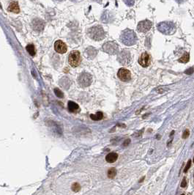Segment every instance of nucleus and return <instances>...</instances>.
Returning a JSON list of instances; mask_svg holds the SVG:
<instances>
[{
  "label": "nucleus",
  "instance_id": "obj_1",
  "mask_svg": "<svg viewBox=\"0 0 194 195\" xmlns=\"http://www.w3.org/2000/svg\"><path fill=\"white\" fill-rule=\"evenodd\" d=\"M120 39H121L122 43L127 46L133 45L137 41V37L135 32L133 30H130L128 29L122 32Z\"/></svg>",
  "mask_w": 194,
  "mask_h": 195
},
{
  "label": "nucleus",
  "instance_id": "obj_2",
  "mask_svg": "<svg viewBox=\"0 0 194 195\" xmlns=\"http://www.w3.org/2000/svg\"><path fill=\"white\" fill-rule=\"evenodd\" d=\"M89 36L94 40L99 41L105 37V32L100 26H95L91 27L88 31Z\"/></svg>",
  "mask_w": 194,
  "mask_h": 195
},
{
  "label": "nucleus",
  "instance_id": "obj_3",
  "mask_svg": "<svg viewBox=\"0 0 194 195\" xmlns=\"http://www.w3.org/2000/svg\"><path fill=\"white\" fill-rule=\"evenodd\" d=\"M68 62L73 68L78 67L81 62L80 52L79 51H72L68 56Z\"/></svg>",
  "mask_w": 194,
  "mask_h": 195
},
{
  "label": "nucleus",
  "instance_id": "obj_4",
  "mask_svg": "<svg viewBox=\"0 0 194 195\" xmlns=\"http://www.w3.org/2000/svg\"><path fill=\"white\" fill-rule=\"evenodd\" d=\"M158 30L165 35H170L175 32V26L172 22H161L158 25Z\"/></svg>",
  "mask_w": 194,
  "mask_h": 195
},
{
  "label": "nucleus",
  "instance_id": "obj_5",
  "mask_svg": "<svg viewBox=\"0 0 194 195\" xmlns=\"http://www.w3.org/2000/svg\"><path fill=\"white\" fill-rule=\"evenodd\" d=\"M92 82V77L91 74L83 72L80 74L78 79V83L81 87H87Z\"/></svg>",
  "mask_w": 194,
  "mask_h": 195
},
{
  "label": "nucleus",
  "instance_id": "obj_6",
  "mask_svg": "<svg viewBox=\"0 0 194 195\" xmlns=\"http://www.w3.org/2000/svg\"><path fill=\"white\" fill-rule=\"evenodd\" d=\"M103 51L109 54H116L119 52V47L118 45L114 42H107L105 43L103 46Z\"/></svg>",
  "mask_w": 194,
  "mask_h": 195
},
{
  "label": "nucleus",
  "instance_id": "obj_7",
  "mask_svg": "<svg viewBox=\"0 0 194 195\" xmlns=\"http://www.w3.org/2000/svg\"><path fill=\"white\" fill-rule=\"evenodd\" d=\"M118 61L124 65H128L131 62L130 53L127 50H123L118 55Z\"/></svg>",
  "mask_w": 194,
  "mask_h": 195
},
{
  "label": "nucleus",
  "instance_id": "obj_8",
  "mask_svg": "<svg viewBox=\"0 0 194 195\" xmlns=\"http://www.w3.org/2000/svg\"><path fill=\"white\" fill-rule=\"evenodd\" d=\"M118 78L122 82H128L131 78L130 71L126 68H120L117 73Z\"/></svg>",
  "mask_w": 194,
  "mask_h": 195
},
{
  "label": "nucleus",
  "instance_id": "obj_9",
  "mask_svg": "<svg viewBox=\"0 0 194 195\" xmlns=\"http://www.w3.org/2000/svg\"><path fill=\"white\" fill-rule=\"evenodd\" d=\"M152 22L149 20H144L140 21L137 26V30L140 32H146L152 27Z\"/></svg>",
  "mask_w": 194,
  "mask_h": 195
},
{
  "label": "nucleus",
  "instance_id": "obj_10",
  "mask_svg": "<svg viewBox=\"0 0 194 195\" xmlns=\"http://www.w3.org/2000/svg\"><path fill=\"white\" fill-rule=\"evenodd\" d=\"M150 56L146 52H144L140 56V58L139 59V63L141 66L144 68H146L150 65Z\"/></svg>",
  "mask_w": 194,
  "mask_h": 195
},
{
  "label": "nucleus",
  "instance_id": "obj_11",
  "mask_svg": "<svg viewBox=\"0 0 194 195\" xmlns=\"http://www.w3.org/2000/svg\"><path fill=\"white\" fill-rule=\"evenodd\" d=\"M54 49L59 54H64L67 52V45L62 40H56L54 43Z\"/></svg>",
  "mask_w": 194,
  "mask_h": 195
},
{
  "label": "nucleus",
  "instance_id": "obj_12",
  "mask_svg": "<svg viewBox=\"0 0 194 195\" xmlns=\"http://www.w3.org/2000/svg\"><path fill=\"white\" fill-rule=\"evenodd\" d=\"M7 10L10 12H13V13H18L20 12V8H19V6H18V3L17 1H12L10 4Z\"/></svg>",
  "mask_w": 194,
  "mask_h": 195
},
{
  "label": "nucleus",
  "instance_id": "obj_13",
  "mask_svg": "<svg viewBox=\"0 0 194 195\" xmlns=\"http://www.w3.org/2000/svg\"><path fill=\"white\" fill-rule=\"evenodd\" d=\"M118 159V154L116 153H110L106 156V160L109 163H113Z\"/></svg>",
  "mask_w": 194,
  "mask_h": 195
},
{
  "label": "nucleus",
  "instance_id": "obj_14",
  "mask_svg": "<svg viewBox=\"0 0 194 195\" xmlns=\"http://www.w3.org/2000/svg\"><path fill=\"white\" fill-rule=\"evenodd\" d=\"M68 110L70 112H76L79 110V106L77 104H76L73 101H69L68 102Z\"/></svg>",
  "mask_w": 194,
  "mask_h": 195
},
{
  "label": "nucleus",
  "instance_id": "obj_15",
  "mask_svg": "<svg viewBox=\"0 0 194 195\" xmlns=\"http://www.w3.org/2000/svg\"><path fill=\"white\" fill-rule=\"evenodd\" d=\"M90 117L93 120H96V121L100 120H102L103 118V114L101 111H98L95 114H91Z\"/></svg>",
  "mask_w": 194,
  "mask_h": 195
},
{
  "label": "nucleus",
  "instance_id": "obj_16",
  "mask_svg": "<svg viewBox=\"0 0 194 195\" xmlns=\"http://www.w3.org/2000/svg\"><path fill=\"white\" fill-rule=\"evenodd\" d=\"M26 49H27V51L29 52V54L32 56H34L35 55V54H36V49H35V47H34V45H32V44L28 45L26 47Z\"/></svg>",
  "mask_w": 194,
  "mask_h": 195
},
{
  "label": "nucleus",
  "instance_id": "obj_17",
  "mask_svg": "<svg viewBox=\"0 0 194 195\" xmlns=\"http://www.w3.org/2000/svg\"><path fill=\"white\" fill-rule=\"evenodd\" d=\"M190 59V56H189V54L188 52H186L184 55L182 56L181 58H179L178 59V62H182V63H187Z\"/></svg>",
  "mask_w": 194,
  "mask_h": 195
},
{
  "label": "nucleus",
  "instance_id": "obj_18",
  "mask_svg": "<svg viewBox=\"0 0 194 195\" xmlns=\"http://www.w3.org/2000/svg\"><path fill=\"white\" fill-rule=\"evenodd\" d=\"M116 175V169L115 168H111L108 171V177L109 178H113Z\"/></svg>",
  "mask_w": 194,
  "mask_h": 195
},
{
  "label": "nucleus",
  "instance_id": "obj_19",
  "mask_svg": "<svg viewBox=\"0 0 194 195\" xmlns=\"http://www.w3.org/2000/svg\"><path fill=\"white\" fill-rule=\"evenodd\" d=\"M80 185L79 184V183H73V186H72V190L73 191H74V192H78V191H79L80 190Z\"/></svg>",
  "mask_w": 194,
  "mask_h": 195
},
{
  "label": "nucleus",
  "instance_id": "obj_20",
  "mask_svg": "<svg viewBox=\"0 0 194 195\" xmlns=\"http://www.w3.org/2000/svg\"><path fill=\"white\" fill-rule=\"evenodd\" d=\"M54 92H55L56 95L58 96L59 98H62V97H63V94H62V92L60 91V89L56 88L55 89H54Z\"/></svg>",
  "mask_w": 194,
  "mask_h": 195
},
{
  "label": "nucleus",
  "instance_id": "obj_21",
  "mask_svg": "<svg viewBox=\"0 0 194 195\" xmlns=\"http://www.w3.org/2000/svg\"><path fill=\"white\" fill-rule=\"evenodd\" d=\"M194 73V68H191L188 70H186L185 71V74H188V75H191Z\"/></svg>",
  "mask_w": 194,
  "mask_h": 195
},
{
  "label": "nucleus",
  "instance_id": "obj_22",
  "mask_svg": "<svg viewBox=\"0 0 194 195\" xmlns=\"http://www.w3.org/2000/svg\"><path fill=\"white\" fill-rule=\"evenodd\" d=\"M189 134H190L189 131H188V129H186V130L183 132V134H182V138H183V139H187V138L189 137Z\"/></svg>",
  "mask_w": 194,
  "mask_h": 195
},
{
  "label": "nucleus",
  "instance_id": "obj_23",
  "mask_svg": "<svg viewBox=\"0 0 194 195\" xmlns=\"http://www.w3.org/2000/svg\"><path fill=\"white\" fill-rule=\"evenodd\" d=\"M191 160H189V161H188L187 164H186V167L185 168V169H184V172H188V170L189 168L191 167Z\"/></svg>",
  "mask_w": 194,
  "mask_h": 195
},
{
  "label": "nucleus",
  "instance_id": "obj_24",
  "mask_svg": "<svg viewBox=\"0 0 194 195\" xmlns=\"http://www.w3.org/2000/svg\"><path fill=\"white\" fill-rule=\"evenodd\" d=\"M186 186H187V182H186V179L185 178H184L183 180H182V183H181V186L182 187H186Z\"/></svg>",
  "mask_w": 194,
  "mask_h": 195
},
{
  "label": "nucleus",
  "instance_id": "obj_25",
  "mask_svg": "<svg viewBox=\"0 0 194 195\" xmlns=\"http://www.w3.org/2000/svg\"><path fill=\"white\" fill-rule=\"evenodd\" d=\"M130 140L129 139H126V140H125V142H124V143H123V146H125V147H127L129 144H130Z\"/></svg>",
  "mask_w": 194,
  "mask_h": 195
},
{
  "label": "nucleus",
  "instance_id": "obj_26",
  "mask_svg": "<svg viewBox=\"0 0 194 195\" xmlns=\"http://www.w3.org/2000/svg\"></svg>",
  "mask_w": 194,
  "mask_h": 195
},
{
  "label": "nucleus",
  "instance_id": "obj_27",
  "mask_svg": "<svg viewBox=\"0 0 194 195\" xmlns=\"http://www.w3.org/2000/svg\"></svg>",
  "mask_w": 194,
  "mask_h": 195
}]
</instances>
